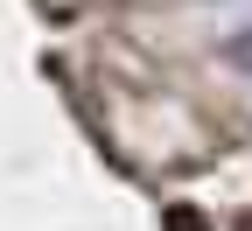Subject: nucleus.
Segmentation results:
<instances>
[{
	"mask_svg": "<svg viewBox=\"0 0 252 231\" xmlns=\"http://www.w3.org/2000/svg\"><path fill=\"white\" fill-rule=\"evenodd\" d=\"M231 56H238V63H252V42H231Z\"/></svg>",
	"mask_w": 252,
	"mask_h": 231,
	"instance_id": "f257e3e1",
	"label": "nucleus"
}]
</instances>
